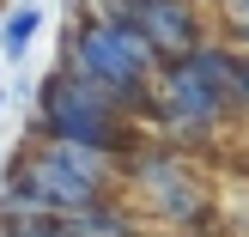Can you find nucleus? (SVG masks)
<instances>
[{
	"label": "nucleus",
	"instance_id": "f257e3e1",
	"mask_svg": "<svg viewBox=\"0 0 249 237\" xmlns=\"http://www.w3.org/2000/svg\"><path fill=\"white\" fill-rule=\"evenodd\" d=\"M237 49L225 36H201L189 55L164 61L152 73L146 128H158L170 146H201L237 122Z\"/></svg>",
	"mask_w": 249,
	"mask_h": 237
},
{
	"label": "nucleus",
	"instance_id": "f03ea898",
	"mask_svg": "<svg viewBox=\"0 0 249 237\" xmlns=\"http://www.w3.org/2000/svg\"><path fill=\"white\" fill-rule=\"evenodd\" d=\"M61 67L85 73L116 109H128L134 122H146L152 73L164 67V55L146 43V31L134 18H73L67 36H61Z\"/></svg>",
	"mask_w": 249,
	"mask_h": 237
},
{
	"label": "nucleus",
	"instance_id": "7ed1b4c3",
	"mask_svg": "<svg viewBox=\"0 0 249 237\" xmlns=\"http://www.w3.org/2000/svg\"><path fill=\"white\" fill-rule=\"evenodd\" d=\"M140 128L146 122H134L128 109H116L73 67H55L43 79V91H36V134L43 140H73V146H97V152L128 158L140 146Z\"/></svg>",
	"mask_w": 249,
	"mask_h": 237
},
{
	"label": "nucleus",
	"instance_id": "20e7f679",
	"mask_svg": "<svg viewBox=\"0 0 249 237\" xmlns=\"http://www.w3.org/2000/svg\"><path fill=\"white\" fill-rule=\"evenodd\" d=\"M122 182L134 189V213L140 219H158V225L170 231H201L213 225V189H207V177L189 164V152L182 146H134L128 158H122Z\"/></svg>",
	"mask_w": 249,
	"mask_h": 237
},
{
	"label": "nucleus",
	"instance_id": "39448f33",
	"mask_svg": "<svg viewBox=\"0 0 249 237\" xmlns=\"http://www.w3.org/2000/svg\"><path fill=\"white\" fill-rule=\"evenodd\" d=\"M18 164L31 170V182L43 189V201L55 213H79V207L97 201H116L122 195V158L116 152H97V146H73V140H43L24 152L18 146Z\"/></svg>",
	"mask_w": 249,
	"mask_h": 237
},
{
	"label": "nucleus",
	"instance_id": "423d86ee",
	"mask_svg": "<svg viewBox=\"0 0 249 237\" xmlns=\"http://www.w3.org/2000/svg\"><path fill=\"white\" fill-rule=\"evenodd\" d=\"M134 24L146 31V43H152L164 61L189 55V49L207 36V24H201V0H134Z\"/></svg>",
	"mask_w": 249,
	"mask_h": 237
},
{
	"label": "nucleus",
	"instance_id": "0eeeda50",
	"mask_svg": "<svg viewBox=\"0 0 249 237\" xmlns=\"http://www.w3.org/2000/svg\"><path fill=\"white\" fill-rule=\"evenodd\" d=\"M61 219H67V237H146V219L134 207H122V195L79 207V213H61Z\"/></svg>",
	"mask_w": 249,
	"mask_h": 237
},
{
	"label": "nucleus",
	"instance_id": "6e6552de",
	"mask_svg": "<svg viewBox=\"0 0 249 237\" xmlns=\"http://www.w3.org/2000/svg\"><path fill=\"white\" fill-rule=\"evenodd\" d=\"M0 213H55V207L43 201V189L31 182V170L12 158L6 170H0Z\"/></svg>",
	"mask_w": 249,
	"mask_h": 237
},
{
	"label": "nucleus",
	"instance_id": "1a4fd4ad",
	"mask_svg": "<svg viewBox=\"0 0 249 237\" xmlns=\"http://www.w3.org/2000/svg\"><path fill=\"white\" fill-rule=\"evenodd\" d=\"M36 31H43V6H36V0H18V6L6 12V24H0V55L24 61V49L36 43Z\"/></svg>",
	"mask_w": 249,
	"mask_h": 237
},
{
	"label": "nucleus",
	"instance_id": "9d476101",
	"mask_svg": "<svg viewBox=\"0 0 249 237\" xmlns=\"http://www.w3.org/2000/svg\"><path fill=\"white\" fill-rule=\"evenodd\" d=\"M0 237H67L61 213H0Z\"/></svg>",
	"mask_w": 249,
	"mask_h": 237
},
{
	"label": "nucleus",
	"instance_id": "9b49d317",
	"mask_svg": "<svg viewBox=\"0 0 249 237\" xmlns=\"http://www.w3.org/2000/svg\"><path fill=\"white\" fill-rule=\"evenodd\" d=\"M219 36L231 49H249V0H219Z\"/></svg>",
	"mask_w": 249,
	"mask_h": 237
},
{
	"label": "nucleus",
	"instance_id": "f8f14e48",
	"mask_svg": "<svg viewBox=\"0 0 249 237\" xmlns=\"http://www.w3.org/2000/svg\"><path fill=\"white\" fill-rule=\"evenodd\" d=\"M237 109L249 116V49H237Z\"/></svg>",
	"mask_w": 249,
	"mask_h": 237
},
{
	"label": "nucleus",
	"instance_id": "ddd939ff",
	"mask_svg": "<svg viewBox=\"0 0 249 237\" xmlns=\"http://www.w3.org/2000/svg\"><path fill=\"white\" fill-rule=\"evenodd\" d=\"M170 237H219L213 225H201V231H170Z\"/></svg>",
	"mask_w": 249,
	"mask_h": 237
},
{
	"label": "nucleus",
	"instance_id": "4468645a",
	"mask_svg": "<svg viewBox=\"0 0 249 237\" xmlns=\"http://www.w3.org/2000/svg\"><path fill=\"white\" fill-rule=\"evenodd\" d=\"M0 116H6V91H0Z\"/></svg>",
	"mask_w": 249,
	"mask_h": 237
}]
</instances>
